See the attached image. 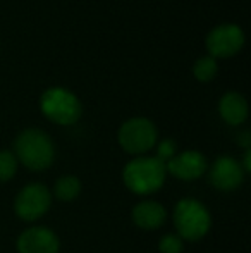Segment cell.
<instances>
[{
  "mask_svg": "<svg viewBox=\"0 0 251 253\" xmlns=\"http://www.w3.org/2000/svg\"><path fill=\"white\" fill-rule=\"evenodd\" d=\"M19 253H57L59 238L47 227H30L17 240Z\"/></svg>",
  "mask_w": 251,
  "mask_h": 253,
  "instance_id": "9c48e42d",
  "label": "cell"
},
{
  "mask_svg": "<svg viewBox=\"0 0 251 253\" xmlns=\"http://www.w3.org/2000/svg\"><path fill=\"white\" fill-rule=\"evenodd\" d=\"M50 202V191L43 184L33 183L24 186L19 191V195L16 197V202H14V209H16V213L21 219L31 222V220L40 219L41 215L47 213Z\"/></svg>",
  "mask_w": 251,
  "mask_h": 253,
  "instance_id": "52a82bcc",
  "label": "cell"
},
{
  "mask_svg": "<svg viewBox=\"0 0 251 253\" xmlns=\"http://www.w3.org/2000/svg\"><path fill=\"white\" fill-rule=\"evenodd\" d=\"M14 150H16L14 155H17L16 159H19L30 170H36V172L48 169L55 155L54 143L48 138V134L35 127L23 131L16 138Z\"/></svg>",
  "mask_w": 251,
  "mask_h": 253,
  "instance_id": "7a4b0ae2",
  "label": "cell"
},
{
  "mask_svg": "<svg viewBox=\"0 0 251 253\" xmlns=\"http://www.w3.org/2000/svg\"><path fill=\"white\" fill-rule=\"evenodd\" d=\"M239 143H241L243 147H246V150L250 148V133H248V131H245V133L241 134V138H239Z\"/></svg>",
  "mask_w": 251,
  "mask_h": 253,
  "instance_id": "d6986e66",
  "label": "cell"
},
{
  "mask_svg": "<svg viewBox=\"0 0 251 253\" xmlns=\"http://www.w3.org/2000/svg\"><path fill=\"white\" fill-rule=\"evenodd\" d=\"M205 45H207V50L210 52V57L214 59L232 57L245 45V33L236 24H220L207 35Z\"/></svg>",
  "mask_w": 251,
  "mask_h": 253,
  "instance_id": "8992f818",
  "label": "cell"
},
{
  "mask_svg": "<svg viewBox=\"0 0 251 253\" xmlns=\"http://www.w3.org/2000/svg\"><path fill=\"white\" fill-rule=\"evenodd\" d=\"M167 219L165 209L157 202H141L133 209V220L141 229H158Z\"/></svg>",
  "mask_w": 251,
  "mask_h": 253,
  "instance_id": "8fae6325",
  "label": "cell"
},
{
  "mask_svg": "<svg viewBox=\"0 0 251 253\" xmlns=\"http://www.w3.org/2000/svg\"><path fill=\"white\" fill-rule=\"evenodd\" d=\"M165 170H169L172 176L179 177V179H196V177L203 176L207 170V159L200 152H182L165 162Z\"/></svg>",
  "mask_w": 251,
  "mask_h": 253,
  "instance_id": "30bf717a",
  "label": "cell"
},
{
  "mask_svg": "<svg viewBox=\"0 0 251 253\" xmlns=\"http://www.w3.org/2000/svg\"><path fill=\"white\" fill-rule=\"evenodd\" d=\"M218 112H220L222 119L231 126H239L246 121L248 117V103L245 97L236 91H229L220 98L218 103Z\"/></svg>",
  "mask_w": 251,
  "mask_h": 253,
  "instance_id": "7c38bea8",
  "label": "cell"
},
{
  "mask_svg": "<svg viewBox=\"0 0 251 253\" xmlns=\"http://www.w3.org/2000/svg\"><path fill=\"white\" fill-rule=\"evenodd\" d=\"M55 197L62 202H71L81 193V183L74 176H64L55 183Z\"/></svg>",
  "mask_w": 251,
  "mask_h": 253,
  "instance_id": "4fadbf2b",
  "label": "cell"
},
{
  "mask_svg": "<svg viewBox=\"0 0 251 253\" xmlns=\"http://www.w3.org/2000/svg\"><path fill=\"white\" fill-rule=\"evenodd\" d=\"M17 169V159L12 152L3 150L0 152V183L12 179Z\"/></svg>",
  "mask_w": 251,
  "mask_h": 253,
  "instance_id": "9a60e30c",
  "label": "cell"
},
{
  "mask_svg": "<svg viewBox=\"0 0 251 253\" xmlns=\"http://www.w3.org/2000/svg\"><path fill=\"white\" fill-rule=\"evenodd\" d=\"M243 170H246V172L251 170V150L250 148L245 153V167H243Z\"/></svg>",
  "mask_w": 251,
  "mask_h": 253,
  "instance_id": "ac0fdd59",
  "label": "cell"
},
{
  "mask_svg": "<svg viewBox=\"0 0 251 253\" xmlns=\"http://www.w3.org/2000/svg\"><path fill=\"white\" fill-rule=\"evenodd\" d=\"M176 155V143L172 140H164L158 145V152H157V159H160L162 162H167L172 157Z\"/></svg>",
  "mask_w": 251,
  "mask_h": 253,
  "instance_id": "e0dca14e",
  "label": "cell"
},
{
  "mask_svg": "<svg viewBox=\"0 0 251 253\" xmlns=\"http://www.w3.org/2000/svg\"><path fill=\"white\" fill-rule=\"evenodd\" d=\"M193 74L198 81H201V83L212 81L215 78V74H217V60L210 55L201 57V59H198L196 62H194Z\"/></svg>",
  "mask_w": 251,
  "mask_h": 253,
  "instance_id": "5bb4252c",
  "label": "cell"
},
{
  "mask_svg": "<svg viewBox=\"0 0 251 253\" xmlns=\"http://www.w3.org/2000/svg\"><path fill=\"white\" fill-rule=\"evenodd\" d=\"M165 164L157 157H138L124 167V184L136 195H151L165 181Z\"/></svg>",
  "mask_w": 251,
  "mask_h": 253,
  "instance_id": "6da1fadb",
  "label": "cell"
},
{
  "mask_svg": "<svg viewBox=\"0 0 251 253\" xmlns=\"http://www.w3.org/2000/svg\"><path fill=\"white\" fill-rule=\"evenodd\" d=\"M41 112L50 121L62 126L74 124L81 117L83 107L72 91L66 88H50L41 95Z\"/></svg>",
  "mask_w": 251,
  "mask_h": 253,
  "instance_id": "277c9868",
  "label": "cell"
},
{
  "mask_svg": "<svg viewBox=\"0 0 251 253\" xmlns=\"http://www.w3.org/2000/svg\"><path fill=\"white\" fill-rule=\"evenodd\" d=\"M119 143L127 153H144L157 145V127L144 117L129 119L119 129Z\"/></svg>",
  "mask_w": 251,
  "mask_h": 253,
  "instance_id": "5b68a950",
  "label": "cell"
},
{
  "mask_svg": "<svg viewBox=\"0 0 251 253\" xmlns=\"http://www.w3.org/2000/svg\"><path fill=\"white\" fill-rule=\"evenodd\" d=\"M243 179H245V170L239 166L238 160H234L232 157H218L210 169V183L217 190H236L238 186H241Z\"/></svg>",
  "mask_w": 251,
  "mask_h": 253,
  "instance_id": "ba28073f",
  "label": "cell"
},
{
  "mask_svg": "<svg viewBox=\"0 0 251 253\" xmlns=\"http://www.w3.org/2000/svg\"><path fill=\"white\" fill-rule=\"evenodd\" d=\"M158 250L162 253H181L182 252V240L178 234H165L158 243Z\"/></svg>",
  "mask_w": 251,
  "mask_h": 253,
  "instance_id": "2e32d148",
  "label": "cell"
},
{
  "mask_svg": "<svg viewBox=\"0 0 251 253\" xmlns=\"http://www.w3.org/2000/svg\"><path fill=\"white\" fill-rule=\"evenodd\" d=\"M174 226L178 236L188 241H198L208 233L212 219L203 203L186 198L181 200L174 209Z\"/></svg>",
  "mask_w": 251,
  "mask_h": 253,
  "instance_id": "3957f363",
  "label": "cell"
}]
</instances>
